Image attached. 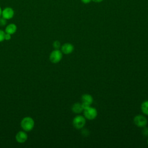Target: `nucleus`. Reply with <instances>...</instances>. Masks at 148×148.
Wrapping results in <instances>:
<instances>
[{
    "instance_id": "obj_2",
    "label": "nucleus",
    "mask_w": 148,
    "mask_h": 148,
    "mask_svg": "<svg viewBox=\"0 0 148 148\" xmlns=\"http://www.w3.org/2000/svg\"><path fill=\"white\" fill-rule=\"evenodd\" d=\"M86 119L84 116L80 114L76 116L72 120L73 126L77 130H81L84 127L86 124Z\"/></svg>"
},
{
    "instance_id": "obj_6",
    "label": "nucleus",
    "mask_w": 148,
    "mask_h": 148,
    "mask_svg": "<svg viewBox=\"0 0 148 148\" xmlns=\"http://www.w3.org/2000/svg\"><path fill=\"white\" fill-rule=\"evenodd\" d=\"M14 16V9L10 6H6L5 8L2 9L1 17L6 20L12 19Z\"/></svg>"
},
{
    "instance_id": "obj_21",
    "label": "nucleus",
    "mask_w": 148,
    "mask_h": 148,
    "mask_svg": "<svg viewBox=\"0 0 148 148\" xmlns=\"http://www.w3.org/2000/svg\"><path fill=\"white\" fill-rule=\"evenodd\" d=\"M2 9L1 6H0V17H1V14H2Z\"/></svg>"
},
{
    "instance_id": "obj_9",
    "label": "nucleus",
    "mask_w": 148,
    "mask_h": 148,
    "mask_svg": "<svg viewBox=\"0 0 148 148\" xmlns=\"http://www.w3.org/2000/svg\"><path fill=\"white\" fill-rule=\"evenodd\" d=\"M17 27L15 24L10 23L6 26L5 29V32L10 35H13L16 33V32L17 31Z\"/></svg>"
},
{
    "instance_id": "obj_12",
    "label": "nucleus",
    "mask_w": 148,
    "mask_h": 148,
    "mask_svg": "<svg viewBox=\"0 0 148 148\" xmlns=\"http://www.w3.org/2000/svg\"><path fill=\"white\" fill-rule=\"evenodd\" d=\"M140 109L144 114L148 116V100L145 101L141 103Z\"/></svg>"
},
{
    "instance_id": "obj_10",
    "label": "nucleus",
    "mask_w": 148,
    "mask_h": 148,
    "mask_svg": "<svg viewBox=\"0 0 148 148\" xmlns=\"http://www.w3.org/2000/svg\"><path fill=\"white\" fill-rule=\"evenodd\" d=\"M72 111L76 114H80L83 111L82 103L76 102L72 106Z\"/></svg>"
},
{
    "instance_id": "obj_19",
    "label": "nucleus",
    "mask_w": 148,
    "mask_h": 148,
    "mask_svg": "<svg viewBox=\"0 0 148 148\" xmlns=\"http://www.w3.org/2000/svg\"><path fill=\"white\" fill-rule=\"evenodd\" d=\"M81 1L82 2V3H83L84 4H88V3H90L92 1L91 0H81Z\"/></svg>"
},
{
    "instance_id": "obj_11",
    "label": "nucleus",
    "mask_w": 148,
    "mask_h": 148,
    "mask_svg": "<svg viewBox=\"0 0 148 148\" xmlns=\"http://www.w3.org/2000/svg\"><path fill=\"white\" fill-rule=\"evenodd\" d=\"M82 102L91 105L93 102V98L92 95L88 94H84L82 96Z\"/></svg>"
},
{
    "instance_id": "obj_1",
    "label": "nucleus",
    "mask_w": 148,
    "mask_h": 148,
    "mask_svg": "<svg viewBox=\"0 0 148 148\" xmlns=\"http://www.w3.org/2000/svg\"><path fill=\"white\" fill-rule=\"evenodd\" d=\"M34 120L32 117L29 116L24 117L20 122V126L21 128L26 132H29L32 131L34 127Z\"/></svg>"
},
{
    "instance_id": "obj_13",
    "label": "nucleus",
    "mask_w": 148,
    "mask_h": 148,
    "mask_svg": "<svg viewBox=\"0 0 148 148\" xmlns=\"http://www.w3.org/2000/svg\"><path fill=\"white\" fill-rule=\"evenodd\" d=\"M53 46L54 49H60V48H61V43H60V41L55 40L53 43Z\"/></svg>"
},
{
    "instance_id": "obj_5",
    "label": "nucleus",
    "mask_w": 148,
    "mask_h": 148,
    "mask_svg": "<svg viewBox=\"0 0 148 148\" xmlns=\"http://www.w3.org/2000/svg\"><path fill=\"white\" fill-rule=\"evenodd\" d=\"M134 123L136 126L140 128H143L146 126L147 124V119L143 115L138 114L134 117Z\"/></svg>"
},
{
    "instance_id": "obj_4",
    "label": "nucleus",
    "mask_w": 148,
    "mask_h": 148,
    "mask_svg": "<svg viewBox=\"0 0 148 148\" xmlns=\"http://www.w3.org/2000/svg\"><path fill=\"white\" fill-rule=\"evenodd\" d=\"M62 58V53L60 49H54L50 54L49 60L53 64L59 62Z\"/></svg>"
},
{
    "instance_id": "obj_8",
    "label": "nucleus",
    "mask_w": 148,
    "mask_h": 148,
    "mask_svg": "<svg viewBox=\"0 0 148 148\" xmlns=\"http://www.w3.org/2000/svg\"><path fill=\"white\" fill-rule=\"evenodd\" d=\"M61 51L63 54H69L74 50V46L70 43H65L61 46Z\"/></svg>"
},
{
    "instance_id": "obj_7",
    "label": "nucleus",
    "mask_w": 148,
    "mask_h": 148,
    "mask_svg": "<svg viewBox=\"0 0 148 148\" xmlns=\"http://www.w3.org/2000/svg\"><path fill=\"white\" fill-rule=\"evenodd\" d=\"M16 141L19 143H23L25 142L28 139V135L25 131H18L15 136Z\"/></svg>"
},
{
    "instance_id": "obj_15",
    "label": "nucleus",
    "mask_w": 148,
    "mask_h": 148,
    "mask_svg": "<svg viewBox=\"0 0 148 148\" xmlns=\"http://www.w3.org/2000/svg\"><path fill=\"white\" fill-rule=\"evenodd\" d=\"M142 133L143 136H148V128L146 126L143 127V130L142 131Z\"/></svg>"
},
{
    "instance_id": "obj_17",
    "label": "nucleus",
    "mask_w": 148,
    "mask_h": 148,
    "mask_svg": "<svg viewBox=\"0 0 148 148\" xmlns=\"http://www.w3.org/2000/svg\"><path fill=\"white\" fill-rule=\"evenodd\" d=\"M11 35H12L5 32V40H10V39H11Z\"/></svg>"
},
{
    "instance_id": "obj_16",
    "label": "nucleus",
    "mask_w": 148,
    "mask_h": 148,
    "mask_svg": "<svg viewBox=\"0 0 148 148\" xmlns=\"http://www.w3.org/2000/svg\"><path fill=\"white\" fill-rule=\"evenodd\" d=\"M6 22L7 20L6 19L3 18L2 17H0V26H5L6 24Z\"/></svg>"
},
{
    "instance_id": "obj_3",
    "label": "nucleus",
    "mask_w": 148,
    "mask_h": 148,
    "mask_svg": "<svg viewBox=\"0 0 148 148\" xmlns=\"http://www.w3.org/2000/svg\"><path fill=\"white\" fill-rule=\"evenodd\" d=\"M83 116L84 117L89 120H92L95 119L98 114L97 110L95 108L91 107V106L88 108L85 109L83 111Z\"/></svg>"
},
{
    "instance_id": "obj_14",
    "label": "nucleus",
    "mask_w": 148,
    "mask_h": 148,
    "mask_svg": "<svg viewBox=\"0 0 148 148\" xmlns=\"http://www.w3.org/2000/svg\"><path fill=\"white\" fill-rule=\"evenodd\" d=\"M5 31L0 29V42H2L5 40Z\"/></svg>"
},
{
    "instance_id": "obj_20",
    "label": "nucleus",
    "mask_w": 148,
    "mask_h": 148,
    "mask_svg": "<svg viewBox=\"0 0 148 148\" xmlns=\"http://www.w3.org/2000/svg\"><path fill=\"white\" fill-rule=\"evenodd\" d=\"M91 1L95 2V3H100V2H102L103 0H91Z\"/></svg>"
},
{
    "instance_id": "obj_18",
    "label": "nucleus",
    "mask_w": 148,
    "mask_h": 148,
    "mask_svg": "<svg viewBox=\"0 0 148 148\" xmlns=\"http://www.w3.org/2000/svg\"><path fill=\"white\" fill-rule=\"evenodd\" d=\"M82 129L83 130L82 132L83 135H84V136H86L87 134H88V131L87 130V129H83V128H82Z\"/></svg>"
},
{
    "instance_id": "obj_22",
    "label": "nucleus",
    "mask_w": 148,
    "mask_h": 148,
    "mask_svg": "<svg viewBox=\"0 0 148 148\" xmlns=\"http://www.w3.org/2000/svg\"><path fill=\"white\" fill-rule=\"evenodd\" d=\"M147 145H148V139H147Z\"/></svg>"
}]
</instances>
